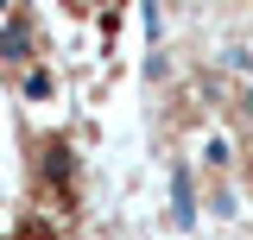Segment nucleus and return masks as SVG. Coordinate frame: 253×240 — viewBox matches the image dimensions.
Wrapping results in <instances>:
<instances>
[{
	"mask_svg": "<svg viewBox=\"0 0 253 240\" xmlns=\"http://www.w3.org/2000/svg\"><path fill=\"white\" fill-rule=\"evenodd\" d=\"M196 177H190L184 164H177V171H171V221H177V228H196Z\"/></svg>",
	"mask_w": 253,
	"mask_h": 240,
	"instance_id": "1",
	"label": "nucleus"
},
{
	"mask_svg": "<svg viewBox=\"0 0 253 240\" xmlns=\"http://www.w3.org/2000/svg\"><path fill=\"white\" fill-rule=\"evenodd\" d=\"M209 164H234V146H228L221 133H215V139H209Z\"/></svg>",
	"mask_w": 253,
	"mask_h": 240,
	"instance_id": "3",
	"label": "nucleus"
},
{
	"mask_svg": "<svg viewBox=\"0 0 253 240\" xmlns=\"http://www.w3.org/2000/svg\"><path fill=\"white\" fill-rule=\"evenodd\" d=\"M247 101H253V89H247Z\"/></svg>",
	"mask_w": 253,
	"mask_h": 240,
	"instance_id": "4",
	"label": "nucleus"
},
{
	"mask_svg": "<svg viewBox=\"0 0 253 240\" xmlns=\"http://www.w3.org/2000/svg\"><path fill=\"white\" fill-rule=\"evenodd\" d=\"M38 171H44L51 183H70V146H51L44 158H38Z\"/></svg>",
	"mask_w": 253,
	"mask_h": 240,
	"instance_id": "2",
	"label": "nucleus"
}]
</instances>
